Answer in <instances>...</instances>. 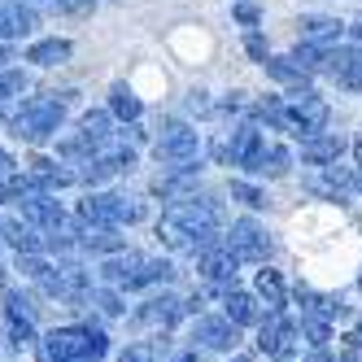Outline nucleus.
I'll return each mask as SVG.
<instances>
[{
    "label": "nucleus",
    "instance_id": "obj_13",
    "mask_svg": "<svg viewBox=\"0 0 362 362\" xmlns=\"http://www.w3.org/2000/svg\"><path fill=\"white\" fill-rule=\"evenodd\" d=\"M184 315H188V305L179 301L175 293H158V297L140 301V310H136V319H140V323H148V327H175Z\"/></svg>",
    "mask_w": 362,
    "mask_h": 362
},
{
    "label": "nucleus",
    "instance_id": "obj_17",
    "mask_svg": "<svg viewBox=\"0 0 362 362\" xmlns=\"http://www.w3.org/2000/svg\"><path fill=\"white\" fill-rule=\"evenodd\" d=\"M341 153H345V140L336 136V132H319V136L301 140V162H305V166H327V162H341Z\"/></svg>",
    "mask_w": 362,
    "mask_h": 362
},
{
    "label": "nucleus",
    "instance_id": "obj_46",
    "mask_svg": "<svg viewBox=\"0 0 362 362\" xmlns=\"http://www.w3.org/2000/svg\"><path fill=\"white\" fill-rule=\"evenodd\" d=\"M349 345H354V354H362V323H358V332L349 336Z\"/></svg>",
    "mask_w": 362,
    "mask_h": 362
},
{
    "label": "nucleus",
    "instance_id": "obj_35",
    "mask_svg": "<svg viewBox=\"0 0 362 362\" xmlns=\"http://www.w3.org/2000/svg\"><path fill=\"white\" fill-rule=\"evenodd\" d=\"M231 201L249 205V210H262V205H267V192L257 188V184H249V179H231Z\"/></svg>",
    "mask_w": 362,
    "mask_h": 362
},
{
    "label": "nucleus",
    "instance_id": "obj_43",
    "mask_svg": "<svg viewBox=\"0 0 362 362\" xmlns=\"http://www.w3.org/2000/svg\"><path fill=\"white\" fill-rule=\"evenodd\" d=\"M305 362H341V358L327 354V345H323V349H310V358H305Z\"/></svg>",
    "mask_w": 362,
    "mask_h": 362
},
{
    "label": "nucleus",
    "instance_id": "obj_14",
    "mask_svg": "<svg viewBox=\"0 0 362 362\" xmlns=\"http://www.w3.org/2000/svg\"><path fill=\"white\" fill-rule=\"evenodd\" d=\"M40 27V18L31 9V0H13V5H0V40H22Z\"/></svg>",
    "mask_w": 362,
    "mask_h": 362
},
{
    "label": "nucleus",
    "instance_id": "obj_38",
    "mask_svg": "<svg viewBox=\"0 0 362 362\" xmlns=\"http://www.w3.org/2000/svg\"><path fill=\"white\" fill-rule=\"evenodd\" d=\"M257 18H262V9H257L253 0H236V22L240 27H257Z\"/></svg>",
    "mask_w": 362,
    "mask_h": 362
},
{
    "label": "nucleus",
    "instance_id": "obj_42",
    "mask_svg": "<svg viewBox=\"0 0 362 362\" xmlns=\"http://www.w3.org/2000/svg\"><path fill=\"white\" fill-rule=\"evenodd\" d=\"M166 362H201V349H179V354H170Z\"/></svg>",
    "mask_w": 362,
    "mask_h": 362
},
{
    "label": "nucleus",
    "instance_id": "obj_44",
    "mask_svg": "<svg viewBox=\"0 0 362 362\" xmlns=\"http://www.w3.org/2000/svg\"><path fill=\"white\" fill-rule=\"evenodd\" d=\"M349 35H354V44H362V18H354V22H349Z\"/></svg>",
    "mask_w": 362,
    "mask_h": 362
},
{
    "label": "nucleus",
    "instance_id": "obj_40",
    "mask_svg": "<svg viewBox=\"0 0 362 362\" xmlns=\"http://www.w3.org/2000/svg\"><path fill=\"white\" fill-rule=\"evenodd\" d=\"M188 110H192V114H210V100H205V92H192V96H188Z\"/></svg>",
    "mask_w": 362,
    "mask_h": 362
},
{
    "label": "nucleus",
    "instance_id": "obj_48",
    "mask_svg": "<svg viewBox=\"0 0 362 362\" xmlns=\"http://www.w3.org/2000/svg\"><path fill=\"white\" fill-rule=\"evenodd\" d=\"M231 362H249V358H231Z\"/></svg>",
    "mask_w": 362,
    "mask_h": 362
},
{
    "label": "nucleus",
    "instance_id": "obj_29",
    "mask_svg": "<svg viewBox=\"0 0 362 362\" xmlns=\"http://www.w3.org/2000/svg\"><path fill=\"white\" fill-rule=\"evenodd\" d=\"M345 27L336 18H305L301 22V40H319V44H341Z\"/></svg>",
    "mask_w": 362,
    "mask_h": 362
},
{
    "label": "nucleus",
    "instance_id": "obj_24",
    "mask_svg": "<svg viewBox=\"0 0 362 362\" xmlns=\"http://www.w3.org/2000/svg\"><path fill=\"white\" fill-rule=\"evenodd\" d=\"M245 175H262V179H279V175H288V148L267 144V148L253 158V166H249Z\"/></svg>",
    "mask_w": 362,
    "mask_h": 362
},
{
    "label": "nucleus",
    "instance_id": "obj_27",
    "mask_svg": "<svg viewBox=\"0 0 362 362\" xmlns=\"http://www.w3.org/2000/svg\"><path fill=\"white\" fill-rule=\"evenodd\" d=\"M110 114L118 122H136L144 114V105H140V96L127 88V83H114V92H110Z\"/></svg>",
    "mask_w": 362,
    "mask_h": 362
},
{
    "label": "nucleus",
    "instance_id": "obj_15",
    "mask_svg": "<svg viewBox=\"0 0 362 362\" xmlns=\"http://www.w3.org/2000/svg\"><path fill=\"white\" fill-rule=\"evenodd\" d=\"M332 79L341 83L345 92H362V44H345L336 48V62H332Z\"/></svg>",
    "mask_w": 362,
    "mask_h": 362
},
{
    "label": "nucleus",
    "instance_id": "obj_19",
    "mask_svg": "<svg viewBox=\"0 0 362 362\" xmlns=\"http://www.w3.org/2000/svg\"><path fill=\"white\" fill-rule=\"evenodd\" d=\"M27 175H31L35 192H57V188H70L74 179H79V170H66V166H57L53 158H35Z\"/></svg>",
    "mask_w": 362,
    "mask_h": 362
},
{
    "label": "nucleus",
    "instance_id": "obj_36",
    "mask_svg": "<svg viewBox=\"0 0 362 362\" xmlns=\"http://www.w3.org/2000/svg\"><path fill=\"white\" fill-rule=\"evenodd\" d=\"M88 305H96V310H100V315H110V319H118V315H122V310H127V305H122V297H118L114 288H96Z\"/></svg>",
    "mask_w": 362,
    "mask_h": 362
},
{
    "label": "nucleus",
    "instance_id": "obj_30",
    "mask_svg": "<svg viewBox=\"0 0 362 362\" xmlns=\"http://www.w3.org/2000/svg\"><path fill=\"white\" fill-rule=\"evenodd\" d=\"M257 297L267 301V310H284V301H288V293H284V279L279 271H257Z\"/></svg>",
    "mask_w": 362,
    "mask_h": 362
},
{
    "label": "nucleus",
    "instance_id": "obj_32",
    "mask_svg": "<svg viewBox=\"0 0 362 362\" xmlns=\"http://www.w3.org/2000/svg\"><path fill=\"white\" fill-rule=\"evenodd\" d=\"M253 114L262 118L267 127H279V132H288V114H284V96H262L253 105Z\"/></svg>",
    "mask_w": 362,
    "mask_h": 362
},
{
    "label": "nucleus",
    "instance_id": "obj_4",
    "mask_svg": "<svg viewBox=\"0 0 362 362\" xmlns=\"http://www.w3.org/2000/svg\"><path fill=\"white\" fill-rule=\"evenodd\" d=\"M284 114H288V136L310 140V136L327 132L332 105H327L315 88H288V92H284Z\"/></svg>",
    "mask_w": 362,
    "mask_h": 362
},
{
    "label": "nucleus",
    "instance_id": "obj_25",
    "mask_svg": "<svg viewBox=\"0 0 362 362\" xmlns=\"http://www.w3.org/2000/svg\"><path fill=\"white\" fill-rule=\"evenodd\" d=\"M262 70L271 74V79H275L279 88H310V83H305L310 74H305L293 57H267V62H262Z\"/></svg>",
    "mask_w": 362,
    "mask_h": 362
},
{
    "label": "nucleus",
    "instance_id": "obj_22",
    "mask_svg": "<svg viewBox=\"0 0 362 362\" xmlns=\"http://www.w3.org/2000/svg\"><path fill=\"white\" fill-rule=\"evenodd\" d=\"M170 279V262L166 257H140V267L132 271V279L122 284L127 293H140V288H153V284H166Z\"/></svg>",
    "mask_w": 362,
    "mask_h": 362
},
{
    "label": "nucleus",
    "instance_id": "obj_18",
    "mask_svg": "<svg viewBox=\"0 0 362 362\" xmlns=\"http://www.w3.org/2000/svg\"><path fill=\"white\" fill-rule=\"evenodd\" d=\"M0 240H5L13 253H40V227H31L27 218H13V214H5L0 218Z\"/></svg>",
    "mask_w": 362,
    "mask_h": 362
},
{
    "label": "nucleus",
    "instance_id": "obj_26",
    "mask_svg": "<svg viewBox=\"0 0 362 362\" xmlns=\"http://www.w3.org/2000/svg\"><path fill=\"white\" fill-rule=\"evenodd\" d=\"M140 257H144V253H127V249H122V253H110L105 262H100V279H105V284H118V288H122V284L132 279V271L140 267Z\"/></svg>",
    "mask_w": 362,
    "mask_h": 362
},
{
    "label": "nucleus",
    "instance_id": "obj_20",
    "mask_svg": "<svg viewBox=\"0 0 362 362\" xmlns=\"http://www.w3.org/2000/svg\"><path fill=\"white\" fill-rule=\"evenodd\" d=\"M257 301H262V297L231 288V293H223V315H227L231 323H240V327H249V323H262V319H267V315H262L267 305H257Z\"/></svg>",
    "mask_w": 362,
    "mask_h": 362
},
{
    "label": "nucleus",
    "instance_id": "obj_37",
    "mask_svg": "<svg viewBox=\"0 0 362 362\" xmlns=\"http://www.w3.org/2000/svg\"><path fill=\"white\" fill-rule=\"evenodd\" d=\"M245 53H249L257 66L271 57V53H267V40H262V31H257V27H245Z\"/></svg>",
    "mask_w": 362,
    "mask_h": 362
},
{
    "label": "nucleus",
    "instance_id": "obj_6",
    "mask_svg": "<svg viewBox=\"0 0 362 362\" xmlns=\"http://www.w3.org/2000/svg\"><path fill=\"white\" fill-rule=\"evenodd\" d=\"M297 336H301V327L284 315V310H267V319L257 323V349H262L267 358L288 362L297 354Z\"/></svg>",
    "mask_w": 362,
    "mask_h": 362
},
{
    "label": "nucleus",
    "instance_id": "obj_3",
    "mask_svg": "<svg viewBox=\"0 0 362 362\" xmlns=\"http://www.w3.org/2000/svg\"><path fill=\"white\" fill-rule=\"evenodd\" d=\"M110 349V336L83 323V327H53L40 341V362H100Z\"/></svg>",
    "mask_w": 362,
    "mask_h": 362
},
{
    "label": "nucleus",
    "instance_id": "obj_5",
    "mask_svg": "<svg viewBox=\"0 0 362 362\" xmlns=\"http://www.w3.org/2000/svg\"><path fill=\"white\" fill-rule=\"evenodd\" d=\"M153 153H158V162H170V166H201V136H197V127H188L184 118H166L158 127Z\"/></svg>",
    "mask_w": 362,
    "mask_h": 362
},
{
    "label": "nucleus",
    "instance_id": "obj_10",
    "mask_svg": "<svg viewBox=\"0 0 362 362\" xmlns=\"http://www.w3.org/2000/svg\"><path fill=\"white\" fill-rule=\"evenodd\" d=\"M262 148H267V136L257 132L253 122H240L236 132L227 136V144L218 148V158H223V162H231V166H240V170H249V166H253V158H257Z\"/></svg>",
    "mask_w": 362,
    "mask_h": 362
},
{
    "label": "nucleus",
    "instance_id": "obj_9",
    "mask_svg": "<svg viewBox=\"0 0 362 362\" xmlns=\"http://www.w3.org/2000/svg\"><path fill=\"white\" fill-rule=\"evenodd\" d=\"M223 240L236 249L240 262H262V257L271 253V236H267V227L257 223V218H236V223L227 227Z\"/></svg>",
    "mask_w": 362,
    "mask_h": 362
},
{
    "label": "nucleus",
    "instance_id": "obj_45",
    "mask_svg": "<svg viewBox=\"0 0 362 362\" xmlns=\"http://www.w3.org/2000/svg\"><path fill=\"white\" fill-rule=\"evenodd\" d=\"M9 62H13V53H9V48H5V40H0V70H5Z\"/></svg>",
    "mask_w": 362,
    "mask_h": 362
},
{
    "label": "nucleus",
    "instance_id": "obj_11",
    "mask_svg": "<svg viewBox=\"0 0 362 362\" xmlns=\"http://www.w3.org/2000/svg\"><path fill=\"white\" fill-rule=\"evenodd\" d=\"M236 327H240V323H231L227 315H201V319L192 323V341H201V349L227 354V349H236V341H240Z\"/></svg>",
    "mask_w": 362,
    "mask_h": 362
},
{
    "label": "nucleus",
    "instance_id": "obj_12",
    "mask_svg": "<svg viewBox=\"0 0 362 362\" xmlns=\"http://www.w3.org/2000/svg\"><path fill=\"white\" fill-rule=\"evenodd\" d=\"M18 210H22V218H27L31 227H40V231H53V227L66 223V210L53 201V192H27V197L18 201Z\"/></svg>",
    "mask_w": 362,
    "mask_h": 362
},
{
    "label": "nucleus",
    "instance_id": "obj_1",
    "mask_svg": "<svg viewBox=\"0 0 362 362\" xmlns=\"http://www.w3.org/2000/svg\"><path fill=\"white\" fill-rule=\"evenodd\" d=\"M158 236L170 249H184V253H205L210 245L223 240V205L214 197H179L166 205V214L158 223Z\"/></svg>",
    "mask_w": 362,
    "mask_h": 362
},
{
    "label": "nucleus",
    "instance_id": "obj_39",
    "mask_svg": "<svg viewBox=\"0 0 362 362\" xmlns=\"http://www.w3.org/2000/svg\"><path fill=\"white\" fill-rule=\"evenodd\" d=\"M118 362H153V345H148V341H140V345H127V349L118 354Z\"/></svg>",
    "mask_w": 362,
    "mask_h": 362
},
{
    "label": "nucleus",
    "instance_id": "obj_23",
    "mask_svg": "<svg viewBox=\"0 0 362 362\" xmlns=\"http://www.w3.org/2000/svg\"><path fill=\"white\" fill-rule=\"evenodd\" d=\"M79 249L88 253H100V257H110V253H122L127 240L118 236V227H83V236H79Z\"/></svg>",
    "mask_w": 362,
    "mask_h": 362
},
{
    "label": "nucleus",
    "instance_id": "obj_16",
    "mask_svg": "<svg viewBox=\"0 0 362 362\" xmlns=\"http://www.w3.org/2000/svg\"><path fill=\"white\" fill-rule=\"evenodd\" d=\"M336 48L341 44H319V40H301L297 48H293V62L305 70V74H327L332 70V62H336Z\"/></svg>",
    "mask_w": 362,
    "mask_h": 362
},
{
    "label": "nucleus",
    "instance_id": "obj_31",
    "mask_svg": "<svg viewBox=\"0 0 362 362\" xmlns=\"http://www.w3.org/2000/svg\"><path fill=\"white\" fill-rule=\"evenodd\" d=\"M110 127H114V114L110 110H88L83 118H79V132L92 140V144H100V140H110L114 132H110Z\"/></svg>",
    "mask_w": 362,
    "mask_h": 362
},
{
    "label": "nucleus",
    "instance_id": "obj_28",
    "mask_svg": "<svg viewBox=\"0 0 362 362\" xmlns=\"http://www.w3.org/2000/svg\"><path fill=\"white\" fill-rule=\"evenodd\" d=\"M293 297H297V305H301V315H319V319H336V315H341V305L327 301V297H319L310 284H297Z\"/></svg>",
    "mask_w": 362,
    "mask_h": 362
},
{
    "label": "nucleus",
    "instance_id": "obj_34",
    "mask_svg": "<svg viewBox=\"0 0 362 362\" xmlns=\"http://www.w3.org/2000/svg\"><path fill=\"white\" fill-rule=\"evenodd\" d=\"M301 336H310V349H323V345L332 341V319L301 315Z\"/></svg>",
    "mask_w": 362,
    "mask_h": 362
},
{
    "label": "nucleus",
    "instance_id": "obj_49",
    "mask_svg": "<svg viewBox=\"0 0 362 362\" xmlns=\"http://www.w3.org/2000/svg\"><path fill=\"white\" fill-rule=\"evenodd\" d=\"M48 5H62V0H48Z\"/></svg>",
    "mask_w": 362,
    "mask_h": 362
},
{
    "label": "nucleus",
    "instance_id": "obj_47",
    "mask_svg": "<svg viewBox=\"0 0 362 362\" xmlns=\"http://www.w3.org/2000/svg\"><path fill=\"white\" fill-rule=\"evenodd\" d=\"M0 284H5V267H0Z\"/></svg>",
    "mask_w": 362,
    "mask_h": 362
},
{
    "label": "nucleus",
    "instance_id": "obj_33",
    "mask_svg": "<svg viewBox=\"0 0 362 362\" xmlns=\"http://www.w3.org/2000/svg\"><path fill=\"white\" fill-rule=\"evenodd\" d=\"M5 319H9V341L22 349V345H40L35 341V315H9L5 310Z\"/></svg>",
    "mask_w": 362,
    "mask_h": 362
},
{
    "label": "nucleus",
    "instance_id": "obj_21",
    "mask_svg": "<svg viewBox=\"0 0 362 362\" xmlns=\"http://www.w3.org/2000/svg\"><path fill=\"white\" fill-rule=\"evenodd\" d=\"M70 53H74V44H70V40L48 35V40H35V44L27 48V62H31V66H40V70H53V66L70 62Z\"/></svg>",
    "mask_w": 362,
    "mask_h": 362
},
{
    "label": "nucleus",
    "instance_id": "obj_41",
    "mask_svg": "<svg viewBox=\"0 0 362 362\" xmlns=\"http://www.w3.org/2000/svg\"><path fill=\"white\" fill-rule=\"evenodd\" d=\"M9 175H18V162L9 158L5 148H0V179H9Z\"/></svg>",
    "mask_w": 362,
    "mask_h": 362
},
{
    "label": "nucleus",
    "instance_id": "obj_8",
    "mask_svg": "<svg viewBox=\"0 0 362 362\" xmlns=\"http://www.w3.org/2000/svg\"><path fill=\"white\" fill-rule=\"evenodd\" d=\"M305 188L315 192V197H323V201H349L358 192V179H354L349 166L327 162V166H315V170L305 175Z\"/></svg>",
    "mask_w": 362,
    "mask_h": 362
},
{
    "label": "nucleus",
    "instance_id": "obj_50",
    "mask_svg": "<svg viewBox=\"0 0 362 362\" xmlns=\"http://www.w3.org/2000/svg\"><path fill=\"white\" fill-rule=\"evenodd\" d=\"M231 5H236V0H231Z\"/></svg>",
    "mask_w": 362,
    "mask_h": 362
},
{
    "label": "nucleus",
    "instance_id": "obj_2",
    "mask_svg": "<svg viewBox=\"0 0 362 362\" xmlns=\"http://www.w3.org/2000/svg\"><path fill=\"white\" fill-rule=\"evenodd\" d=\"M66 105L70 100L62 92H40V96H27L18 105V114L9 118V132L22 140V144H44V140H53L62 132V122H66Z\"/></svg>",
    "mask_w": 362,
    "mask_h": 362
},
{
    "label": "nucleus",
    "instance_id": "obj_7",
    "mask_svg": "<svg viewBox=\"0 0 362 362\" xmlns=\"http://www.w3.org/2000/svg\"><path fill=\"white\" fill-rule=\"evenodd\" d=\"M236 267H240V257H236V249H231L227 240H218L205 253H197V271H201V279L210 284L214 293H231V288H236Z\"/></svg>",
    "mask_w": 362,
    "mask_h": 362
}]
</instances>
